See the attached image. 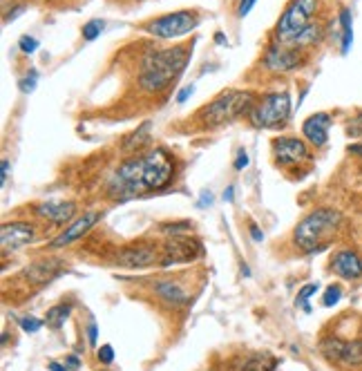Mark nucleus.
Here are the masks:
<instances>
[{
    "instance_id": "f257e3e1",
    "label": "nucleus",
    "mask_w": 362,
    "mask_h": 371,
    "mask_svg": "<svg viewBox=\"0 0 362 371\" xmlns=\"http://www.w3.org/2000/svg\"><path fill=\"white\" fill-rule=\"evenodd\" d=\"M173 172H175L173 159L168 157L166 150L156 148V150L132 157L121 164L112 175L110 183H107V190H110L114 200L121 202L135 200V197L163 188L173 179Z\"/></svg>"
},
{
    "instance_id": "f03ea898",
    "label": "nucleus",
    "mask_w": 362,
    "mask_h": 371,
    "mask_svg": "<svg viewBox=\"0 0 362 371\" xmlns=\"http://www.w3.org/2000/svg\"><path fill=\"white\" fill-rule=\"evenodd\" d=\"M188 56H190V49L181 45L156 49V52L146 54L139 70V85L150 94L163 92L186 70Z\"/></svg>"
},
{
    "instance_id": "7ed1b4c3",
    "label": "nucleus",
    "mask_w": 362,
    "mask_h": 371,
    "mask_svg": "<svg viewBox=\"0 0 362 371\" xmlns=\"http://www.w3.org/2000/svg\"><path fill=\"white\" fill-rule=\"evenodd\" d=\"M342 215L333 208H318L307 215L295 228V244L304 253H320L331 244L333 233L340 228Z\"/></svg>"
},
{
    "instance_id": "20e7f679",
    "label": "nucleus",
    "mask_w": 362,
    "mask_h": 371,
    "mask_svg": "<svg viewBox=\"0 0 362 371\" xmlns=\"http://www.w3.org/2000/svg\"><path fill=\"white\" fill-rule=\"evenodd\" d=\"M255 108V96L250 92L228 90L199 110V121L203 128H222L239 117H248Z\"/></svg>"
},
{
    "instance_id": "39448f33",
    "label": "nucleus",
    "mask_w": 362,
    "mask_h": 371,
    "mask_svg": "<svg viewBox=\"0 0 362 371\" xmlns=\"http://www.w3.org/2000/svg\"><path fill=\"white\" fill-rule=\"evenodd\" d=\"M316 11H318V0H293L284 9L282 18L277 20V39H280L277 43L291 47L313 25Z\"/></svg>"
},
{
    "instance_id": "423d86ee",
    "label": "nucleus",
    "mask_w": 362,
    "mask_h": 371,
    "mask_svg": "<svg viewBox=\"0 0 362 371\" xmlns=\"http://www.w3.org/2000/svg\"><path fill=\"white\" fill-rule=\"evenodd\" d=\"M288 117H291V96L286 92L269 94L264 101L255 103L253 112L248 115V121L255 128H282L286 126Z\"/></svg>"
},
{
    "instance_id": "0eeeda50",
    "label": "nucleus",
    "mask_w": 362,
    "mask_h": 371,
    "mask_svg": "<svg viewBox=\"0 0 362 371\" xmlns=\"http://www.w3.org/2000/svg\"><path fill=\"white\" fill-rule=\"evenodd\" d=\"M197 22L199 18L195 11H175V14H166L161 18L150 20L146 30L156 39H179V36L195 30Z\"/></svg>"
},
{
    "instance_id": "6e6552de",
    "label": "nucleus",
    "mask_w": 362,
    "mask_h": 371,
    "mask_svg": "<svg viewBox=\"0 0 362 371\" xmlns=\"http://www.w3.org/2000/svg\"><path fill=\"white\" fill-rule=\"evenodd\" d=\"M320 351L331 363L362 365V342H342L337 338H327L320 342Z\"/></svg>"
},
{
    "instance_id": "1a4fd4ad",
    "label": "nucleus",
    "mask_w": 362,
    "mask_h": 371,
    "mask_svg": "<svg viewBox=\"0 0 362 371\" xmlns=\"http://www.w3.org/2000/svg\"><path fill=\"white\" fill-rule=\"evenodd\" d=\"M273 155L277 166L282 168H291L297 166L302 162L309 159V148L302 139H293V137H280L273 141Z\"/></svg>"
},
{
    "instance_id": "9d476101",
    "label": "nucleus",
    "mask_w": 362,
    "mask_h": 371,
    "mask_svg": "<svg viewBox=\"0 0 362 371\" xmlns=\"http://www.w3.org/2000/svg\"><path fill=\"white\" fill-rule=\"evenodd\" d=\"M201 255V244L192 237H170L163 246V266L170 264H181V262H190V259H197Z\"/></svg>"
},
{
    "instance_id": "9b49d317",
    "label": "nucleus",
    "mask_w": 362,
    "mask_h": 371,
    "mask_svg": "<svg viewBox=\"0 0 362 371\" xmlns=\"http://www.w3.org/2000/svg\"><path fill=\"white\" fill-rule=\"evenodd\" d=\"M302 63V52L295 47H288L282 43L271 45V49L264 56V67H269L273 72H288L295 70Z\"/></svg>"
},
{
    "instance_id": "f8f14e48",
    "label": "nucleus",
    "mask_w": 362,
    "mask_h": 371,
    "mask_svg": "<svg viewBox=\"0 0 362 371\" xmlns=\"http://www.w3.org/2000/svg\"><path fill=\"white\" fill-rule=\"evenodd\" d=\"M277 360L269 353H241L231 358L220 371H275Z\"/></svg>"
},
{
    "instance_id": "ddd939ff",
    "label": "nucleus",
    "mask_w": 362,
    "mask_h": 371,
    "mask_svg": "<svg viewBox=\"0 0 362 371\" xmlns=\"http://www.w3.org/2000/svg\"><path fill=\"white\" fill-rule=\"evenodd\" d=\"M156 259V249L152 244H132L121 249L116 262L126 268H146Z\"/></svg>"
},
{
    "instance_id": "4468645a",
    "label": "nucleus",
    "mask_w": 362,
    "mask_h": 371,
    "mask_svg": "<svg viewBox=\"0 0 362 371\" xmlns=\"http://www.w3.org/2000/svg\"><path fill=\"white\" fill-rule=\"evenodd\" d=\"M99 219H101L99 213H86V215H81L76 221H72V224L58 235V237L52 242V246H54V249H60V246H67V244H72V242L81 240L83 235L90 233V230L96 226V221H99Z\"/></svg>"
},
{
    "instance_id": "2eb2a0df",
    "label": "nucleus",
    "mask_w": 362,
    "mask_h": 371,
    "mask_svg": "<svg viewBox=\"0 0 362 371\" xmlns=\"http://www.w3.org/2000/svg\"><path fill=\"white\" fill-rule=\"evenodd\" d=\"M329 128H331V117L327 112H318L309 117L302 123V132H304V139L311 141L316 148H322L329 139Z\"/></svg>"
},
{
    "instance_id": "dca6fc26",
    "label": "nucleus",
    "mask_w": 362,
    "mask_h": 371,
    "mask_svg": "<svg viewBox=\"0 0 362 371\" xmlns=\"http://www.w3.org/2000/svg\"><path fill=\"white\" fill-rule=\"evenodd\" d=\"M0 237H3V246L7 251H16L20 246L34 242V228L29 224H22V221H11V224H3Z\"/></svg>"
},
{
    "instance_id": "f3484780",
    "label": "nucleus",
    "mask_w": 362,
    "mask_h": 371,
    "mask_svg": "<svg viewBox=\"0 0 362 371\" xmlns=\"http://www.w3.org/2000/svg\"><path fill=\"white\" fill-rule=\"evenodd\" d=\"M333 271L344 280H358L362 275V259L354 251H340L333 257Z\"/></svg>"
},
{
    "instance_id": "a211bd4d",
    "label": "nucleus",
    "mask_w": 362,
    "mask_h": 371,
    "mask_svg": "<svg viewBox=\"0 0 362 371\" xmlns=\"http://www.w3.org/2000/svg\"><path fill=\"white\" fill-rule=\"evenodd\" d=\"M39 215L54 221V224H65V221H72V217L76 215V204L72 202H45L39 206Z\"/></svg>"
},
{
    "instance_id": "6ab92c4d",
    "label": "nucleus",
    "mask_w": 362,
    "mask_h": 371,
    "mask_svg": "<svg viewBox=\"0 0 362 371\" xmlns=\"http://www.w3.org/2000/svg\"><path fill=\"white\" fill-rule=\"evenodd\" d=\"M58 271H60V264L56 259H41V262H34L32 266L22 271V275H25V280L32 284H45L52 278H56Z\"/></svg>"
},
{
    "instance_id": "aec40b11",
    "label": "nucleus",
    "mask_w": 362,
    "mask_h": 371,
    "mask_svg": "<svg viewBox=\"0 0 362 371\" xmlns=\"http://www.w3.org/2000/svg\"><path fill=\"white\" fill-rule=\"evenodd\" d=\"M150 130H152V123L146 121L141 128H137L135 132H132L130 137H126V141H123V152H135V150H139V148L146 145V141L150 139Z\"/></svg>"
},
{
    "instance_id": "412c9836",
    "label": "nucleus",
    "mask_w": 362,
    "mask_h": 371,
    "mask_svg": "<svg viewBox=\"0 0 362 371\" xmlns=\"http://www.w3.org/2000/svg\"><path fill=\"white\" fill-rule=\"evenodd\" d=\"M154 293L159 295V298H163V300H168V302H173V304L186 302L184 289H179L177 284H173V282H156V284H154Z\"/></svg>"
},
{
    "instance_id": "4be33fe9",
    "label": "nucleus",
    "mask_w": 362,
    "mask_h": 371,
    "mask_svg": "<svg viewBox=\"0 0 362 371\" xmlns=\"http://www.w3.org/2000/svg\"><path fill=\"white\" fill-rule=\"evenodd\" d=\"M340 25H342V54H347L351 49L354 43V30H351V11L342 9L340 11Z\"/></svg>"
},
{
    "instance_id": "5701e85b",
    "label": "nucleus",
    "mask_w": 362,
    "mask_h": 371,
    "mask_svg": "<svg viewBox=\"0 0 362 371\" xmlns=\"http://www.w3.org/2000/svg\"><path fill=\"white\" fill-rule=\"evenodd\" d=\"M67 315H69V306L58 304V306H54V308H50V311H47L45 323L50 325V327H54V329H60V327L65 325Z\"/></svg>"
},
{
    "instance_id": "b1692460",
    "label": "nucleus",
    "mask_w": 362,
    "mask_h": 371,
    "mask_svg": "<svg viewBox=\"0 0 362 371\" xmlns=\"http://www.w3.org/2000/svg\"><path fill=\"white\" fill-rule=\"evenodd\" d=\"M103 32V20H90L88 25H83V39L88 43L96 41Z\"/></svg>"
},
{
    "instance_id": "393cba45",
    "label": "nucleus",
    "mask_w": 362,
    "mask_h": 371,
    "mask_svg": "<svg viewBox=\"0 0 362 371\" xmlns=\"http://www.w3.org/2000/svg\"><path fill=\"white\" fill-rule=\"evenodd\" d=\"M313 293H318V284H307V287L300 289V295H297V306H302L304 311H311V304H309V298Z\"/></svg>"
},
{
    "instance_id": "a878e982",
    "label": "nucleus",
    "mask_w": 362,
    "mask_h": 371,
    "mask_svg": "<svg viewBox=\"0 0 362 371\" xmlns=\"http://www.w3.org/2000/svg\"><path fill=\"white\" fill-rule=\"evenodd\" d=\"M342 298V289L337 287V284H331V287L327 289V293L322 295V304L324 306H335L337 302H340Z\"/></svg>"
},
{
    "instance_id": "bb28decb",
    "label": "nucleus",
    "mask_w": 362,
    "mask_h": 371,
    "mask_svg": "<svg viewBox=\"0 0 362 371\" xmlns=\"http://www.w3.org/2000/svg\"><path fill=\"white\" fill-rule=\"evenodd\" d=\"M36 83H39V72H36V70H29V72H27V77L18 83V85H20V92H25V94L34 92V90H36Z\"/></svg>"
},
{
    "instance_id": "cd10ccee",
    "label": "nucleus",
    "mask_w": 362,
    "mask_h": 371,
    "mask_svg": "<svg viewBox=\"0 0 362 371\" xmlns=\"http://www.w3.org/2000/svg\"><path fill=\"white\" fill-rule=\"evenodd\" d=\"M41 327H43V320L34 318V315H27V318H22V320H20V329H22V331H27V333H36Z\"/></svg>"
},
{
    "instance_id": "c85d7f7f",
    "label": "nucleus",
    "mask_w": 362,
    "mask_h": 371,
    "mask_svg": "<svg viewBox=\"0 0 362 371\" xmlns=\"http://www.w3.org/2000/svg\"><path fill=\"white\" fill-rule=\"evenodd\" d=\"M347 134L349 137H360L362 139V112L347 123Z\"/></svg>"
},
{
    "instance_id": "c756f323",
    "label": "nucleus",
    "mask_w": 362,
    "mask_h": 371,
    "mask_svg": "<svg viewBox=\"0 0 362 371\" xmlns=\"http://www.w3.org/2000/svg\"><path fill=\"white\" fill-rule=\"evenodd\" d=\"M18 47H20V52H25V54H34L36 49H39V41L32 39V36H22L20 43H18Z\"/></svg>"
},
{
    "instance_id": "7c9ffc66",
    "label": "nucleus",
    "mask_w": 362,
    "mask_h": 371,
    "mask_svg": "<svg viewBox=\"0 0 362 371\" xmlns=\"http://www.w3.org/2000/svg\"><path fill=\"white\" fill-rule=\"evenodd\" d=\"M96 356H99V363L101 365H112L114 363V349L110 347V344H103Z\"/></svg>"
},
{
    "instance_id": "2f4dec72",
    "label": "nucleus",
    "mask_w": 362,
    "mask_h": 371,
    "mask_svg": "<svg viewBox=\"0 0 362 371\" xmlns=\"http://www.w3.org/2000/svg\"><path fill=\"white\" fill-rule=\"evenodd\" d=\"M246 166H248V155H246V150H239L237 159H235V170H244Z\"/></svg>"
},
{
    "instance_id": "473e14b6",
    "label": "nucleus",
    "mask_w": 362,
    "mask_h": 371,
    "mask_svg": "<svg viewBox=\"0 0 362 371\" xmlns=\"http://www.w3.org/2000/svg\"><path fill=\"white\" fill-rule=\"evenodd\" d=\"M255 3H257V0H239V16L244 18V16L248 14V11L253 9V5H255Z\"/></svg>"
},
{
    "instance_id": "72a5a7b5",
    "label": "nucleus",
    "mask_w": 362,
    "mask_h": 371,
    "mask_svg": "<svg viewBox=\"0 0 362 371\" xmlns=\"http://www.w3.org/2000/svg\"><path fill=\"white\" fill-rule=\"evenodd\" d=\"M192 92H195V85H186V88L181 90L179 94H177V103H184V101H186V98H188Z\"/></svg>"
},
{
    "instance_id": "f704fd0d",
    "label": "nucleus",
    "mask_w": 362,
    "mask_h": 371,
    "mask_svg": "<svg viewBox=\"0 0 362 371\" xmlns=\"http://www.w3.org/2000/svg\"><path fill=\"white\" fill-rule=\"evenodd\" d=\"M188 228H190L188 221H186V224H177V226H173V224H166V226H163L166 233H181V230H188Z\"/></svg>"
},
{
    "instance_id": "c9c22d12",
    "label": "nucleus",
    "mask_w": 362,
    "mask_h": 371,
    "mask_svg": "<svg viewBox=\"0 0 362 371\" xmlns=\"http://www.w3.org/2000/svg\"><path fill=\"white\" fill-rule=\"evenodd\" d=\"M210 204H213V193L203 190L201 197H199V208H206V206H210Z\"/></svg>"
},
{
    "instance_id": "e433bc0d",
    "label": "nucleus",
    "mask_w": 362,
    "mask_h": 371,
    "mask_svg": "<svg viewBox=\"0 0 362 371\" xmlns=\"http://www.w3.org/2000/svg\"><path fill=\"white\" fill-rule=\"evenodd\" d=\"M22 11H25V5H20V7H16L14 11H11V14H7V16H5V22H9V20H14V18H18V16L22 14Z\"/></svg>"
},
{
    "instance_id": "4c0bfd02",
    "label": "nucleus",
    "mask_w": 362,
    "mask_h": 371,
    "mask_svg": "<svg viewBox=\"0 0 362 371\" xmlns=\"http://www.w3.org/2000/svg\"><path fill=\"white\" fill-rule=\"evenodd\" d=\"M88 338H90V344H96V325L94 323H90V327H88Z\"/></svg>"
},
{
    "instance_id": "58836bf2",
    "label": "nucleus",
    "mask_w": 362,
    "mask_h": 371,
    "mask_svg": "<svg viewBox=\"0 0 362 371\" xmlns=\"http://www.w3.org/2000/svg\"><path fill=\"white\" fill-rule=\"evenodd\" d=\"M250 235H253V240L255 242H260V240H264V235H262V230L255 226V224H250Z\"/></svg>"
},
{
    "instance_id": "ea45409f",
    "label": "nucleus",
    "mask_w": 362,
    "mask_h": 371,
    "mask_svg": "<svg viewBox=\"0 0 362 371\" xmlns=\"http://www.w3.org/2000/svg\"><path fill=\"white\" fill-rule=\"evenodd\" d=\"M7 172H9V162L3 159V186H7Z\"/></svg>"
},
{
    "instance_id": "a19ab883",
    "label": "nucleus",
    "mask_w": 362,
    "mask_h": 371,
    "mask_svg": "<svg viewBox=\"0 0 362 371\" xmlns=\"http://www.w3.org/2000/svg\"><path fill=\"white\" fill-rule=\"evenodd\" d=\"M349 150H351L354 155L362 157V143H354V145H349Z\"/></svg>"
},
{
    "instance_id": "79ce46f5",
    "label": "nucleus",
    "mask_w": 362,
    "mask_h": 371,
    "mask_svg": "<svg viewBox=\"0 0 362 371\" xmlns=\"http://www.w3.org/2000/svg\"><path fill=\"white\" fill-rule=\"evenodd\" d=\"M50 369H52V371H67V367H63V365L56 363V360H52V363H50Z\"/></svg>"
},
{
    "instance_id": "37998d69",
    "label": "nucleus",
    "mask_w": 362,
    "mask_h": 371,
    "mask_svg": "<svg viewBox=\"0 0 362 371\" xmlns=\"http://www.w3.org/2000/svg\"><path fill=\"white\" fill-rule=\"evenodd\" d=\"M67 363H69L72 369H76V367H79V358H76V356H69V358H67Z\"/></svg>"
},
{
    "instance_id": "c03bdc74",
    "label": "nucleus",
    "mask_w": 362,
    "mask_h": 371,
    "mask_svg": "<svg viewBox=\"0 0 362 371\" xmlns=\"http://www.w3.org/2000/svg\"><path fill=\"white\" fill-rule=\"evenodd\" d=\"M233 195H235V190H233V188H228V190L224 193V200H226V202H233Z\"/></svg>"
},
{
    "instance_id": "a18cd8bd",
    "label": "nucleus",
    "mask_w": 362,
    "mask_h": 371,
    "mask_svg": "<svg viewBox=\"0 0 362 371\" xmlns=\"http://www.w3.org/2000/svg\"><path fill=\"white\" fill-rule=\"evenodd\" d=\"M215 41H217V43H224V34L217 32V34H215Z\"/></svg>"
}]
</instances>
